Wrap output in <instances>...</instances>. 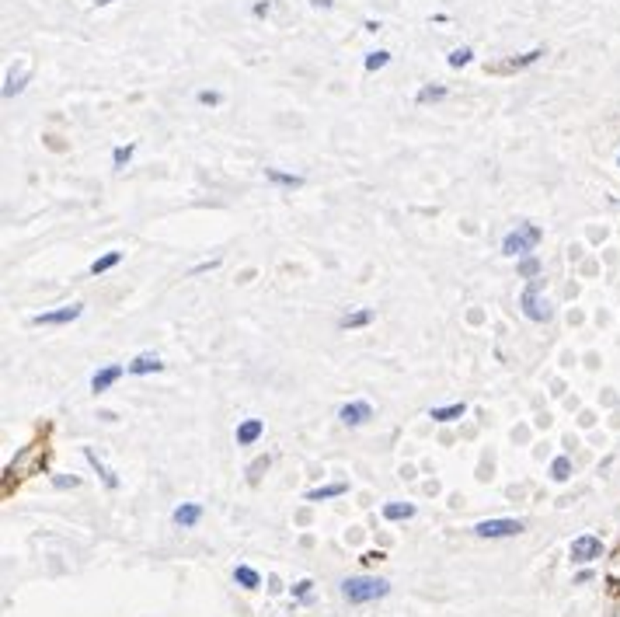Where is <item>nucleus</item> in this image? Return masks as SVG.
<instances>
[{
  "instance_id": "obj_1",
  "label": "nucleus",
  "mask_w": 620,
  "mask_h": 617,
  "mask_svg": "<svg viewBox=\"0 0 620 617\" xmlns=\"http://www.w3.org/2000/svg\"><path fill=\"white\" fill-rule=\"evenodd\" d=\"M342 593L349 604H370V600H380L391 593V586L384 579H373V576H352L342 583Z\"/></svg>"
},
{
  "instance_id": "obj_2",
  "label": "nucleus",
  "mask_w": 620,
  "mask_h": 617,
  "mask_svg": "<svg viewBox=\"0 0 620 617\" xmlns=\"http://www.w3.org/2000/svg\"><path fill=\"white\" fill-rule=\"evenodd\" d=\"M540 237H544V230L537 223H516V230H509L506 241H502V255H509V258L530 255L540 244Z\"/></svg>"
},
{
  "instance_id": "obj_3",
  "label": "nucleus",
  "mask_w": 620,
  "mask_h": 617,
  "mask_svg": "<svg viewBox=\"0 0 620 617\" xmlns=\"http://www.w3.org/2000/svg\"><path fill=\"white\" fill-rule=\"evenodd\" d=\"M540 286H544V276L530 279V286H526V290H523V297H519L523 314H526L530 321H547V317H551V307H547V304H540Z\"/></svg>"
},
{
  "instance_id": "obj_4",
  "label": "nucleus",
  "mask_w": 620,
  "mask_h": 617,
  "mask_svg": "<svg viewBox=\"0 0 620 617\" xmlns=\"http://www.w3.org/2000/svg\"><path fill=\"white\" fill-rule=\"evenodd\" d=\"M519 530H523L519 519H481V523L474 526V533H478V537H488V540H495V537H516Z\"/></svg>"
},
{
  "instance_id": "obj_5",
  "label": "nucleus",
  "mask_w": 620,
  "mask_h": 617,
  "mask_svg": "<svg viewBox=\"0 0 620 617\" xmlns=\"http://www.w3.org/2000/svg\"><path fill=\"white\" fill-rule=\"evenodd\" d=\"M600 551H603V540H600L596 533H582V537L572 540V562H579V565L600 558Z\"/></svg>"
},
{
  "instance_id": "obj_6",
  "label": "nucleus",
  "mask_w": 620,
  "mask_h": 617,
  "mask_svg": "<svg viewBox=\"0 0 620 617\" xmlns=\"http://www.w3.org/2000/svg\"><path fill=\"white\" fill-rule=\"evenodd\" d=\"M84 314V304H70V307H60V310H46V314H35L32 317V324H70V321H77Z\"/></svg>"
},
{
  "instance_id": "obj_7",
  "label": "nucleus",
  "mask_w": 620,
  "mask_h": 617,
  "mask_svg": "<svg viewBox=\"0 0 620 617\" xmlns=\"http://www.w3.org/2000/svg\"><path fill=\"white\" fill-rule=\"evenodd\" d=\"M338 418H342L345 425H366V422L373 418V405H370V402H349V405L338 409Z\"/></svg>"
},
{
  "instance_id": "obj_8",
  "label": "nucleus",
  "mask_w": 620,
  "mask_h": 617,
  "mask_svg": "<svg viewBox=\"0 0 620 617\" xmlns=\"http://www.w3.org/2000/svg\"><path fill=\"white\" fill-rule=\"evenodd\" d=\"M126 370H129V366H119V363H112V366H102V370L91 377V391H95V394L108 391V387H112V384H115V380H119Z\"/></svg>"
},
{
  "instance_id": "obj_9",
  "label": "nucleus",
  "mask_w": 620,
  "mask_h": 617,
  "mask_svg": "<svg viewBox=\"0 0 620 617\" xmlns=\"http://www.w3.org/2000/svg\"><path fill=\"white\" fill-rule=\"evenodd\" d=\"M164 370V363L154 356V352H140L133 363H129V373L133 377H147V373H161Z\"/></svg>"
},
{
  "instance_id": "obj_10",
  "label": "nucleus",
  "mask_w": 620,
  "mask_h": 617,
  "mask_svg": "<svg viewBox=\"0 0 620 617\" xmlns=\"http://www.w3.org/2000/svg\"><path fill=\"white\" fill-rule=\"evenodd\" d=\"M262 432H265V422H262V418H244V422L237 425V443H241V446H251Z\"/></svg>"
},
{
  "instance_id": "obj_11",
  "label": "nucleus",
  "mask_w": 620,
  "mask_h": 617,
  "mask_svg": "<svg viewBox=\"0 0 620 617\" xmlns=\"http://www.w3.org/2000/svg\"><path fill=\"white\" fill-rule=\"evenodd\" d=\"M28 77H32V70H28V67H21L18 74H7V81H4V98L21 95V91H25V84H28Z\"/></svg>"
},
{
  "instance_id": "obj_12",
  "label": "nucleus",
  "mask_w": 620,
  "mask_h": 617,
  "mask_svg": "<svg viewBox=\"0 0 620 617\" xmlns=\"http://www.w3.org/2000/svg\"><path fill=\"white\" fill-rule=\"evenodd\" d=\"M199 519H203V506H196V503H185V506L175 510V523L178 526H196Z\"/></svg>"
},
{
  "instance_id": "obj_13",
  "label": "nucleus",
  "mask_w": 620,
  "mask_h": 617,
  "mask_svg": "<svg viewBox=\"0 0 620 617\" xmlns=\"http://www.w3.org/2000/svg\"><path fill=\"white\" fill-rule=\"evenodd\" d=\"M265 178H269L272 185H286V189H300V185H304L300 175H286V171H276V168H265Z\"/></svg>"
},
{
  "instance_id": "obj_14",
  "label": "nucleus",
  "mask_w": 620,
  "mask_h": 617,
  "mask_svg": "<svg viewBox=\"0 0 620 617\" xmlns=\"http://www.w3.org/2000/svg\"><path fill=\"white\" fill-rule=\"evenodd\" d=\"M84 457H88V464H91V467H95V471H98V475H102V482H105V485H108V489H119V478H115V475H112V471H108V467H105L102 460H98V453H95V450H91V446H88V450H84Z\"/></svg>"
},
{
  "instance_id": "obj_15",
  "label": "nucleus",
  "mask_w": 620,
  "mask_h": 617,
  "mask_svg": "<svg viewBox=\"0 0 620 617\" xmlns=\"http://www.w3.org/2000/svg\"><path fill=\"white\" fill-rule=\"evenodd\" d=\"M119 262H122V251H108V255H102V258L91 262V276H102V272H108V269H115Z\"/></svg>"
},
{
  "instance_id": "obj_16",
  "label": "nucleus",
  "mask_w": 620,
  "mask_h": 617,
  "mask_svg": "<svg viewBox=\"0 0 620 617\" xmlns=\"http://www.w3.org/2000/svg\"><path fill=\"white\" fill-rule=\"evenodd\" d=\"M370 321H373V310L359 307V310H352V314L342 317V328H363V324H370Z\"/></svg>"
},
{
  "instance_id": "obj_17",
  "label": "nucleus",
  "mask_w": 620,
  "mask_h": 617,
  "mask_svg": "<svg viewBox=\"0 0 620 617\" xmlns=\"http://www.w3.org/2000/svg\"><path fill=\"white\" fill-rule=\"evenodd\" d=\"M234 579H237L244 590H258V583H262V579H258V572H255V569H248V565H237V569H234Z\"/></svg>"
},
{
  "instance_id": "obj_18",
  "label": "nucleus",
  "mask_w": 620,
  "mask_h": 617,
  "mask_svg": "<svg viewBox=\"0 0 620 617\" xmlns=\"http://www.w3.org/2000/svg\"><path fill=\"white\" fill-rule=\"evenodd\" d=\"M384 516H387V519H408V516H415V506L412 503H387V506H384Z\"/></svg>"
},
{
  "instance_id": "obj_19",
  "label": "nucleus",
  "mask_w": 620,
  "mask_h": 617,
  "mask_svg": "<svg viewBox=\"0 0 620 617\" xmlns=\"http://www.w3.org/2000/svg\"><path fill=\"white\" fill-rule=\"evenodd\" d=\"M387 63H391V53H387V49H377V53H370V56H366V63H363V67H366V74H373V70H384Z\"/></svg>"
},
{
  "instance_id": "obj_20",
  "label": "nucleus",
  "mask_w": 620,
  "mask_h": 617,
  "mask_svg": "<svg viewBox=\"0 0 620 617\" xmlns=\"http://www.w3.org/2000/svg\"><path fill=\"white\" fill-rule=\"evenodd\" d=\"M551 478H554V482H568V478H572V460H568V457H554Z\"/></svg>"
},
{
  "instance_id": "obj_21",
  "label": "nucleus",
  "mask_w": 620,
  "mask_h": 617,
  "mask_svg": "<svg viewBox=\"0 0 620 617\" xmlns=\"http://www.w3.org/2000/svg\"><path fill=\"white\" fill-rule=\"evenodd\" d=\"M464 402H460V405H446V409H432L429 411V415H432V418H436V422H453V418H460V415H464Z\"/></svg>"
},
{
  "instance_id": "obj_22",
  "label": "nucleus",
  "mask_w": 620,
  "mask_h": 617,
  "mask_svg": "<svg viewBox=\"0 0 620 617\" xmlns=\"http://www.w3.org/2000/svg\"><path fill=\"white\" fill-rule=\"evenodd\" d=\"M345 492V485L338 482V485H324V489H314V492H307V499L310 503H321V499H335V496H342Z\"/></svg>"
},
{
  "instance_id": "obj_23",
  "label": "nucleus",
  "mask_w": 620,
  "mask_h": 617,
  "mask_svg": "<svg viewBox=\"0 0 620 617\" xmlns=\"http://www.w3.org/2000/svg\"><path fill=\"white\" fill-rule=\"evenodd\" d=\"M540 56H544V49H530L526 56H519V60H509V63H506L502 70H523V67H533V63H537Z\"/></svg>"
},
{
  "instance_id": "obj_24",
  "label": "nucleus",
  "mask_w": 620,
  "mask_h": 617,
  "mask_svg": "<svg viewBox=\"0 0 620 617\" xmlns=\"http://www.w3.org/2000/svg\"><path fill=\"white\" fill-rule=\"evenodd\" d=\"M471 60H474V53H471V49H467V46H460V49H453V53H450V56H446V63H450V67H453V70H460V67H467V63H471Z\"/></svg>"
},
{
  "instance_id": "obj_25",
  "label": "nucleus",
  "mask_w": 620,
  "mask_h": 617,
  "mask_svg": "<svg viewBox=\"0 0 620 617\" xmlns=\"http://www.w3.org/2000/svg\"><path fill=\"white\" fill-rule=\"evenodd\" d=\"M516 272L523 276V279H537V276H540V262L530 255V258H523V262L516 265Z\"/></svg>"
},
{
  "instance_id": "obj_26",
  "label": "nucleus",
  "mask_w": 620,
  "mask_h": 617,
  "mask_svg": "<svg viewBox=\"0 0 620 617\" xmlns=\"http://www.w3.org/2000/svg\"><path fill=\"white\" fill-rule=\"evenodd\" d=\"M133 150H136V143H126V147H115V150H112V164H115V168H122V164H129V157H133Z\"/></svg>"
},
{
  "instance_id": "obj_27",
  "label": "nucleus",
  "mask_w": 620,
  "mask_h": 617,
  "mask_svg": "<svg viewBox=\"0 0 620 617\" xmlns=\"http://www.w3.org/2000/svg\"><path fill=\"white\" fill-rule=\"evenodd\" d=\"M443 98H446V88H422V91H418V102H422V105L443 102Z\"/></svg>"
},
{
  "instance_id": "obj_28",
  "label": "nucleus",
  "mask_w": 620,
  "mask_h": 617,
  "mask_svg": "<svg viewBox=\"0 0 620 617\" xmlns=\"http://www.w3.org/2000/svg\"><path fill=\"white\" fill-rule=\"evenodd\" d=\"M265 467H269V457H258V460L248 467V478H251V482H258V475H262Z\"/></svg>"
},
{
  "instance_id": "obj_29",
  "label": "nucleus",
  "mask_w": 620,
  "mask_h": 617,
  "mask_svg": "<svg viewBox=\"0 0 620 617\" xmlns=\"http://www.w3.org/2000/svg\"><path fill=\"white\" fill-rule=\"evenodd\" d=\"M310 586H314L310 579H300V583L293 586V597H297V600H307V597H310Z\"/></svg>"
},
{
  "instance_id": "obj_30",
  "label": "nucleus",
  "mask_w": 620,
  "mask_h": 617,
  "mask_svg": "<svg viewBox=\"0 0 620 617\" xmlns=\"http://www.w3.org/2000/svg\"><path fill=\"white\" fill-rule=\"evenodd\" d=\"M196 98H199V102H203V105H220V102H223V98H220L216 91H199Z\"/></svg>"
},
{
  "instance_id": "obj_31",
  "label": "nucleus",
  "mask_w": 620,
  "mask_h": 617,
  "mask_svg": "<svg viewBox=\"0 0 620 617\" xmlns=\"http://www.w3.org/2000/svg\"><path fill=\"white\" fill-rule=\"evenodd\" d=\"M53 482H56V489H74V485H77V478H63V475L53 478Z\"/></svg>"
},
{
  "instance_id": "obj_32",
  "label": "nucleus",
  "mask_w": 620,
  "mask_h": 617,
  "mask_svg": "<svg viewBox=\"0 0 620 617\" xmlns=\"http://www.w3.org/2000/svg\"><path fill=\"white\" fill-rule=\"evenodd\" d=\"M272 11V4L269 0H262V4H255V14H269Z\"/></svg>"
},
{
  "instance_id": "obj_33",
  "label": "nucleus",
  "mask_w": 620,
  "mask_h": 617,
  "mask_svg": "<svg viewBox=\"0 0 620 617\" xmlns=\"http://www.w3.org/2000/svg\"><path fill=\"white\" fill-rule=\"evenodd\" d=\"M108 4H112V0H95V7H108Z\"/></svg>"
},
{
  "instance_id": "obj_34",
  "label": "nucleus",
  "mask_w": 620,
  "mask_h": 617,
  "mask_svg": "<svg viewBox=\"0 0 620 617\" xmlns=\"http://www.w3.org/2000/svg\"><path fill=\"white\" fill-rule=\"evenodd\" d=\"M610 617H620V607H617V611H614V614H610Z\"/></svg>"
},
{
  "instance_id": "obj_35",
  "label": "nucleus",
  "mask_w": 620,
  "mask_h": 617,
  "mask_svg": "<svg viewBox=\"0 0 620 617\" xmlns=\"http://www.w3.org/2000/svg\"><path fill=\"white\" fill-rule=\"evenodd\" d=\"M617 168H620V157H617Z\"/></svg>"
}]
</instances>
